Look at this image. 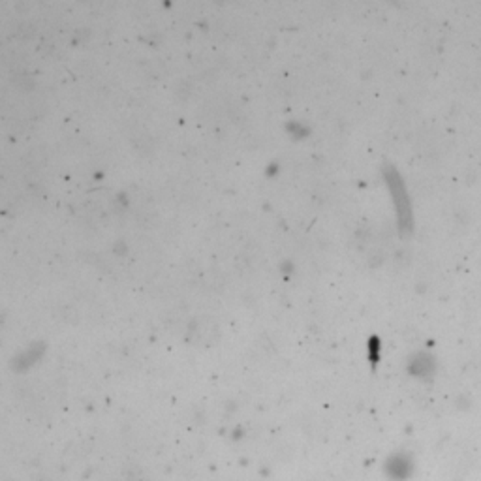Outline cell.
Segmentation results:
<instances>
[{
	"label": "cell",
	"instance_id": "obj_1",
	"mask_svg": "<svg viewBox=\"0 0 481 481\" xmlns=\"http://www.w3.org/2000/svg\"><path fill=\"white\" fill-rule=\"evenodd\" d=\"M386 179L387 184H389V190L393 194V202H395V207H397L398 222H400V228L403 230H408L412 226V211H410V200L406 196V188H404V183L400 175L397 173V169L391 166L386 167Z\"/></svg>",
	"mask_w": 481,
	"mask_h": 481
}]
</instances>
